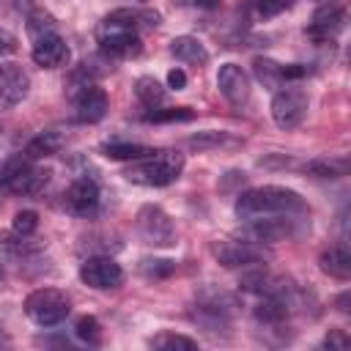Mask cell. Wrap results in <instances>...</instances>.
<instances>
[{"instance_id":"52a82bcc","label":"cell","mask_w":351,"mask_h":351,"mask_svg":"<svg viewBox=\"0 0 351 351\" xmlns=\"http://www.w3.org/2000/svg\"><path fill=\"white\" fill-rule=\"evenodd\" d=\"M159 14L154 8H115L110 11L96 36H110V33H140L143 27H156L159 25Z\"/></svg>"},{"instance_id":"8fae6325","label":"cell","mask_w":351,"mask_h":351,"mask_svg":"<svg viewBox=\"0 0 351 351\" xmlns=\"http://www.w3.org/2000/svg\"><path fill=\"white\" fill-rule=\"evenodd\" d=\"M217 88L219 93L233 104V107H244L250 101V77L244 74L241 66L236 63H225L217 71Z\"/></svg>"},{"instance_id":"ffe728a7","label":"cell","mask_w":351,"mask_h":351,"mask_svg":"<svg viewBox=\"0 0 351 351\" xmlns=\"http://www.w3.org/2000/svg\"><path fill=\"white\" fill-rule=\"evenodd\" d=\"M321 271L335 277V280H348L351 277V252L348 247L340 241V244H332L324 255H321Z\"/></svg>"},{"instance_id":"484cf974","label":"cell","mask_w":351,"mask_h":351,"mask_svg":"<svg viewBox=\"0 0 351 351\" xmlns=\"http://www.w3.org/2000/svg\"><path fill=\"white\" fill-rule=\"evenodd\" d=\"M192 118H195V112L189 107H167V110L154 107L151 112H145L148 123H173V121H192Z\"/></svg>"},{"instance_id":"7a4b0ae2","label":"cell","mask_w":351,"mask_h":351,"mask_svg":"<svg viewBox=\"0 0 351 351\" xmlns=\"http://www.w3.org/2000/svg\"><path fill=\"white\" fill-rule=\"evenodd\" d=\"M181 170H184V154L156 151V154L129 165L123 170V178L129 184H140V186H167L181 176Z\"/></svg>"},{"instance_id":"9a60e30c","label":"cell","mask_w":351,"mask_h":351,"mask_svg":"<svg viewBox=\"0 0 351 351\" xmlns=\"http://www.w3.org/2000/svg\"><path fill=\"white\" fill-rule=\"evenodd\" d=\"M30 55H33L36 66H41V69H58V66H63V63L69 60V44H66V38L55 30V33H47V36H41V38H36Z\"/></svg>"},{"instance_id":"8992f818","label":"cell","mask_w":351,"mask_h":351,"mask_svg":"<svg viewBox=\"0 0 351 351\" xmlns=\"http://www.w3.org/2000/svg\"><path fill=\"white\" fill-rule=\"evenodd\" d=\"M307 104H310V99H307V93L299 85H285L271 99V118H274V123L280 129L291 132V129H296L304 121Z\"/></svg>"},{"instance_id":"3957f363","label":"cell","mask_w":351,"mask_h":351,"mask_svg":"<svg viewBox=\"0 0 351 351\" xmlns=\"http://www.w3.org/2000/svg\"><path fill=\"white\" fill-rule=\"evenodd\" d=\"M71 302L58 288H36L25 299V315L38 326H58L69 318Z\"/></svg>"},{"instance_id":"6da1fadb","label":"cell","mask_w":351,"mask_h":351,"mask_svg":"<svg viewBox=\"0 0 351 351\" xmlns=\"http://www.w3.org/2000/svg\"><path fill=\"white\" fill-rule=\"evenodd\" d=\"M236 214L241 219L280 217V214H307V203L299 192L288 186H255L236 197Z\"/></svg>"},{"instance_id":"836d02e7","label":"cell","mask_w":351,"mask_h":351,"mask_svg":"<svg viewBox=\"0 0 351 351\" xmlns=\"http://www.w3.org/2000/svg\"><path fill=\"white\" fill-rule=\"evenodd\" d=\"M167 85L176 88V90H181V88L186 85V74H184L181 69H170V71H167Z\"/></svg>"},{"instance_id":"603a6c76","label":"cell","mask_w":351,"mask_h":351,"mask_svg":"<svg viewBox=\"0 0 351 351\" xmlns=\"http://www.w3.org/2000/svg\"><path fill=\"white\" fill-rule=\"evenodd\" d=\"M101 154L107 159H118V162H137V159H145L156 151L148 145H140V143H104Z\"/></svg>"},{"instance_id":"f546056e","label":"cell","mask_w":351,"mask_h":351,"mask_svg":"<svg viewBox=\"0 0 351 351\" xmlns=\"http://www.w3.org/2000/svg\"><path fill=\"white\" fill-rule=\"evenodd\" d=\"M11 228H14V233H16V236H33V233H36V228H38V214H36L33 208H22V211H16V214H14Z\"/></svg>"},{"instance_id":"5b68a950","label":"cell","mask_w":351,"mask_h":351,"mask_svg":"<svg viewBox=\"0 0 351 351\" xmlns=\"http://www.w3.org/2000/svg\"><path fill=\"white\" fill-rule=\"evenodd\" d=\"M137 236L143 239V244L154 247V250H170L176 247V228L173 219L167 217L165 208L148 203L137 211Z\"/></svg>"},{"instance_id":"d4e9b609","label":"cell","mask_w":351,"mask_h":351,"mask_svg":"<svg viewBox=\"0 0 351 351\" xmlns=\"http://www.w3.org/2000/svg\"><path fill=\"white\" fill-rule=\"evenodd\" d=\"M151 346L159 351H192V348H197V340H192L186 335H176V332H159L151 337Z\"/></svg>"},{"instance_id":"9c48e42d","label":"cell","mask_w":351,"mask_h":351,"mask_svg":"<svg viewBox=\"0 0 351 351\" xmlns=\"http://www.w3.org/2000/svg\"><path fill=\"white\" fill-rule=\"evenodd\" d=\"M99 200H101V192H99L96 178H90V176H80V178H74V181L69 184L66 195H63L66 208H69L71 214H77V217H88V214H93V211L99 208Z\"/></svg>"},{"instance_id":"5bb4252c","label":"cell","mask_w":351,"mask_h":351,"mask_svg":"<svg viewBox=\"0 0 351 351\" xmlns=\"http://www.w3.org/2000/svg\"><path fill=\"white\" fill-rule=\"evenodd\" d=\"M296 214H280V219H252L250 225V236L252 241H266V244H274V241H282V239H291L299 233L296 228Z\"/></svg>"},{"instance_id":"e575fe53","label":"cell","mask_w":351,"mask_h":351,"mask_svg":"<svg viewBox=\"0 0 351 351\" xmlns=\"http://www.w3.org/2000/svg\"><path fill=\"white\" fill-rule=\"evenodd\" d=\"M14 49H16V38H14L8 30H3V27H0V55L14 52Z\"/></svg>"},{"instance_id":"e0dca14e","label":"cell","mask_w":351,"mask_h":351,"mask_svg":"<svg viewBox=\"0 0 351 351\" xmlns=\"http://www.w3.org/2000/svg\"><path fill=\"white\" fill-rule=\"evenodd\" d=\"M99 38V49L107 58L123 60V58H134L143 52V41L140 33H110V36H96Z\"/></svg>"},{"instance_id":"7402d4cb","label":"cell","mask_w":351,"mask_h":351,"mask_svg":"<svg viewBox=\"0 0 351 351\" xmlns=\"http://www.w3.org/2000/svg\"><path fill=\"white\" fill-rule=\"evenodd\" d=\"M304 173L313 178H340L348 173V159L340 156H321V159H310L304 165Z\"/></svg>"},{"instance_id":"4fadbf2b","label":"cell","mask_w":351,"mask_h":351,"mask_svg":"<svg viewBox=\"0 0 351 351\" xmlns=\"http://www.w3.org/2000/svg\"><path fill=\"white\" fill-rule=\"evenodd\" d=\"M71 99H74V118L82 123H96L107 115V93L99 85H85Z\"/></svg>"},{"instance_id":"74e56055","label":"cell","mask_w":351,"mask_h":351,"mask_svg":"<svg viewBox=\"0 0 351 351\" xmlns=\"http://www.w3.org/2000/svg\"><path fill=\"white\" fill-rule=\"evenodd\" d=\"M0 134H3V126H0Z\"/></svg>"},{"instance_id":"d590c367","label":"cell","mask_w":351,"mask_h":351,"mask_svg":"<svg viewBox=\"0 0 351 351\" xmlns=\"http://www.w3.org/2000/svg\"><path fill=\"white\" fill-rule=\"evenodd\" d=\"M178 5H189V8H217L219 0H176Z\"/></svg>"},{"instance_id":"83f0119b","label":"cell","mask_w":351,"mask_h":351,"mask_svg":"<svg viewBox=\"0 0 351 351\" xmlns=\"http://www.w3.org/2000/svg\"><path fill=\"white\" fill-rule=\"evenodd\" d=\"M27 33H30L33 41L41 38V36H47V33H55V16L47 14V11H33L27 16Z\"/></svg>"},{"instance_id":"ac0fdd59","label":"cell","mask_w":351,"mask_h":351,"mask_svg":"<svg viewBox=\"0 0 351 351\" xmlns=\"http://www.w3.org/2000/svg\"><path fill=\"white\" fill-rule=\"evenodd\" d=\"M343 25H346V8H343V5H321V8L313 14L310 36H315V38H329V36L340 33Z\"/></svg>"},{"instance_id":"7c38bea8","label":"cell","mask_w":351,"mask_h":351,"mask_svg":"<svg viewBox=\"0 0 351 351\" xmlns=\"http://www.w3.org/2000/svg\"><path fill=\"white\" fill-rule=\"evenodd\" d=\"M252 74H255V80L263 82L266 88H280V85L288 82V80L304 77L307 69L299 66V63L282 66V63H277V60H271V58H255V60H252Z\"/></svg>"},{"instance_id":"8d00e7d4","label":"cell","mask_w":351,"mask_h":351,"mask_svg":"<svg viewBox=\"0 0 351 351\" xmlns=\"http://www.w3.org/2000/svg\"><path fill=\"white\" fill-rule=\"evenodd\" d=\"M346 304H348V293H343V296L337 299V310H340V313H348V307H346Z\"/></svg>"},{"instance_id":"44dd1931","label":"cell","mask_w":351,"mask_h":351,"mask_svg":"<svg viewBox=\"0 0 351 351\" xmlns=\"http://www.w3.org/2000/svg\"><path fill=\"white\" fill-rule=\"evenodd\" d=\"M63 145H66V137L60 132H41L25 145V156L33 159V162L36 159H47V156H55Z\"/></svg>"},{"instance_id":"1f68e13d","label":"cell","mask_w":351,"mask_h":351,"mask_svg":"<svg viewBox=\"0 0 351 351\" xmlns=\"http://www.w3.org/2000/svg\"><path fill=\"white\" fill-rule=\"evenodd\" d=\"M222 140H225V134H217V132H203V134L192 137V140H189V145H195V148H208V145H219Z\"/></svg>"},{"instance_id":"cb8c5ba5","label":"cell","mask_w":351,"mask_h":351,"mask_svg":"<svg viewBox=\"0 0 351 351\" xmlns=\"http://www.w3.org/2000/svg\"><path fill=\"white\" fill-rule=\"evenodd\" d=\"M134 93H137L140 104H143V107H148V110H154V107L165 104V99H167V90H165V88H162V82H159V80H154V77H140V80L134 82Z\"/></svg>"},{"instance_id":"4dcf8cb0","label":"cell","mask_w":351,"mask_h":351,"mask_svg":"<svg viewBox=\"0 0 351 351\" xmlns=\"http://www.w3.org/2000/svg\"><path fill=\"white\" fill-rule=\"evenodd\" d=\"M293 3L296 0H255V11H258L261 19H271V16L282 14V11H288Z\"/></svg>"},{"instance_id":"2e32d148","label":"cell","mask_w":351,"mask_h":351,"mask_svg":"<svg viewBox=\"0 0 351 351\" xmlns=\"http://www.w3.org/2000/svg\"><path fill=\"white\" fill-rule=\"evenodd\" d=\"M217 258L222 266L236 269V266H252V263H263L266 255L255 241H225L217 247Z\"/></svg>"},{"instance_id":"30bf717a","label":"cell","mask_w":351,"mask_h":351,"mask_svg":"<svg viewBox=\"0 0 351 351\" xmlns=\"http://www.w3.org/2000/svg\"><path fill=\"white\" fill-rule=\"evenodd\" d=\"M30 93V77L27 71L14 60H0V99L3 104L14 107L25 101Z\"/></svg>"},{"instance_id":"d6986e66","label":"cell","mask_w":351,"mask_h":351,"mask_svg":"<svg viewBox=\"0 0 351 351\" xmlns=\"http://www.w3.org/2000/svg\"><path fill=\"white\" fill-rule=\"evenodd\" d=\"M170 55L176 60H184V63H192V66H206L208 63V49L195 36H176L170 41Z\"/></svg>"},{"instance_id":"277c9868","label":"cell","mask_w":351,"mask_h":351,"mask_svg":"<svg viewBox=\"0 0 351 351\" xmlns=\"http://www.w3.org/2000/svg\"><path fill=\"white\" fill-rule=\"evenodd\" d=\"M49 178H52V170L36 167L33 159H27L25 154L11 159L0 173V184L8 192H16V195H38V192H44Z\"/></svg>"},{"instance_id":"ba28073f","label":"cell","mask_w":351,"mask_h":351,"mask_svg":"<svg viewBox=\"0 0 351 351\" xmlns=\"http://www.w3.org/2000/svg\"><path fill=\"white\" fill-rule=\"evenodd\" d=\"M80 280L88 288L110 291V288H118L123 282V269L110 255H93V258L80 263Z\"/></svg>"},{"instance_id":"4316f807","label":"cell","mask_w":351,"mask_h":351,"mask_svg":"<svg viewBox=\"0 0 351 351\" xmlns=\"http://www.w3.org/2000/svg\"><path fill=\"white\" fill-rule=\"evenodd\" d=\"M74 335H77L82 343H88V346H99V343H101V324H99L93 315H82V318L77 321V326H74Z\"/></svg>"},{"instance_id":"d6a6232c","label":"cell","mask_w":351,"mask_h":351,"mask_svg":"<svg viewBox=\"0 0 351 351\" xmlns=\"http://www.w3.org/2000/svg\"><path fill=\"white\" fill-rule=\"evenodd\" d=\"M324 346H329V348H346V346H348V337H346L340 329H335V332H329V335H326Z\"/></svg>"},{"instance_id":"f1b7e54d","label":"cell","mask_w":351,"mask_h":351,"mask_svg":"<svg viewBox=\"0 0 351 351\" xmlns=\"http://www.w3.org/2000/svg\"><path fill=\"white\" fill-rule=\"evenodd\" d=\"M140 271L145 277H154V280H162V277H170L176 271V263L167 261V258H143L140 261Z\"/></svg>"}]
</instances>
